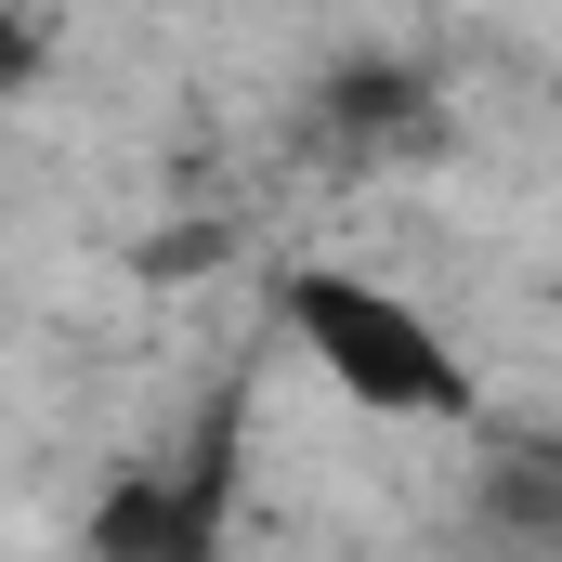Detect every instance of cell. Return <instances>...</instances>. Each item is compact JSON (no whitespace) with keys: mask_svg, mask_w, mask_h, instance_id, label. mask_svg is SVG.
<instances>
[{"mask_svg":"<svg viewBox=\"0 0 562 562\" xmlns=\"http://www.w3.org/2000/svg\"><path fill=\"white\" fill-rule=\"evenodd\" d=\"M276 327H288V353H314V380L353 393L367 419H419V431L471 419V367L445 353V327L406 288L353 276V262H301L276 288Z\"/></svg>","mask_w":562,"mask_h":562,"instance_id":"6da1fadb","label":"cell"},{"mask_svg":"<svg viewBox=\"0 0 562 562\" xmlns=\"http://www.w3.org/2000/svg\"><path fill=\"white\" fill-rule=\"evenodd\" d=\"M40 66H53V53H40V26L0 0V105H26V92H40Z\"/></svg>","mask_w":562,"mask_h":562,"instance_id":"5b68a950","label":"cell"},{"mask_svg":"<svg viewBox=\"0 0 562 562\" xmlns=\"http://www.w3.org/2000/svg\"><path fill=\"white\" fill-rule=\"evenodd\" d=\"M301 132L340 170H419V157H445V66H419V53H340L314 79Z\"/></svg>","mask_w":562,"mask_h":562,"instance_id":"3957f363","label":"cell"},{"mask_svg":"<svg viewBox=\"0 0 562 562\" xmlns=\"http://www.w3.org/2000/svg\"><path fill=\"white\" fill-rule=\"evenodd\" d=\"M497 524L537 537V550L562 537V458H550V445H510V458H497Z\"/></svg>","mask_w":562,"mask_h":562,"instance_id":"277c9868","label":"cell"},{"mask_svg":"<svg viewBox=\"0 0 562 562\" xmlns=\"http://www.w3.org/2000/svg\"><path fill=\"white\" fill-rule=\"evenodd\" d=\"M236 419H249V406L223 393L170 458H132V471L79 510V537H92L105 562H210L223 537H236Z\"/></svg>","mask_w":562,"mask_h":562,"instance_id":"7a4b0ae2","label":"cell"}]
</instances>
